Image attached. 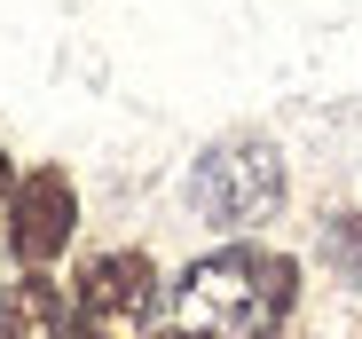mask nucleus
Wrapping results in <instances>:
<instances>
[{"label": "nucleus", "instance_id": "nucleus-1", "mask_svg": "<svg viewBox=\"0 0 362 339\" xmlns=\"http://www.w3.org/2000/svg\"><path fill=\"white\" fill-rule=\"evenodd\" d=\"M299 300V268L268 245H221L181 268L173 285V323L205 339H276Z\"/></svg>", "mask_w": 362, "mask_h": 339}, {"label": "nucleus", "instance_id": "nucleus-2", "mask_svg": "<svg viewBox=\"0 0 362 339\" xmlns=\"http://www.w3.org/2000/svg\"><path fill=\"white\" fill-rule=\"evenodd\" d=\"M284 190H291V174H284V150L268 134H221L189 166V205L213 229H260V221H276Z\"/></svg>", "mask_w": 362, "mask_h": 339}, {"label": "nucleus", "instance_id": "nucleus-3", "mask_svg": "<svg viewBox=\"0 0 362 339\" xmlns=\"http://www.w3.org/2000/svg\"><path fill=\"white\" fill-rule=\"evenodd\" d=\"M71 237H79V190H71V174L64 166L16 174V190H8V253H16V268L24 276L55 268L71 253Z\"/></svg>", "mask_w": 362, "mask_h": 339}, {"label": "nucleus", "instance_id": "nucleus-4", "mask_svg": "<svg viewBox=\"0 0 362 339\" xmlns=\"http://www.w3.org/2000/svg\"><path fill=\"white\" fill-rule=\"evenodd\" d=\"M71 316L79 323H95V331H127V323H142L150 308H158V268H150V253H95L79 276H71Z\"/></svg>", "mask_w": 362, "mask_h": 339}, {"label": "nucleus", "instance_id": "nucleus-5", "mask_svg": "<svg viewBox=\"0 0 362 339\" xmlns=\"http://www.w3.org/2000/svg\"><path fill=\"white\" fill-rule=\"evenodd\" d=\"M323 245H331V260H339V268H362V213H331Z\"/></svg>", "mask_w": 362, "mask_h": 339}, {"label": "nucleus", "instance_id": "nucleus-6", "mask_svg": "<svg viewBox=\"0 0 362 339\" xmlns=\"http://www.w3.org/2000/svg\"><path fill=\"white\" fill-rule=\"evenodd\" d=\"M8 190H16V166H8V150H0V253H8Z\"/></svg>", "mask_w": 362, "mask_h": 339}, {"label": "nucleus", "instance_id": "nucleus-7", "mask_svg": "<svg viewBox=\"0 0 362 339\" xmlns=\"http://www.w3.org/2000/svg\"><path fill=\"white\" fill-rule=\"evenodd\" d=\"M150 339H205V331H189V323H165V331H150Z\"/></svg>", "mask_w": 362, "mask_h": 339}]
</instances>
